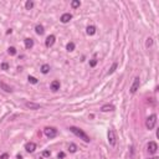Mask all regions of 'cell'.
I'll list each match as a JSON object with an SVG mask.
<instances>
[{
    "instance_id": "obj_1",
    "label": "cell",
    "mask_w": 159,
    "mask_h": 159,
    "mask_svg": "<svg viewBox=\"0 0 159 159\" xmlns=\"http://www.w3.org/2000/svg\"><path fill=\"white\" fill-rule=\"evenodd\" d=\"M70 131H71L75 135H77V137H80L81 139H83L86 143L90 142V137H88L82 129H80V128H77V127H70Z\"/></svg>"
},
{
    "instance_id": "obj_2",
    "label": "cell",
    "mask_w": 159,
    "mask_h": 159,
    "mask_svg": "<svg viewBox=\"0 0 159 159\" xmlns=\"http://www.w3.org/2000/svg\"><path fill=\"white\" fill-rule=\"evenodd\" d=\"M155 124H157V116H155V114L149 116V117L147 118V121H146V127L150 131V129H153V128L155 127Z\"/></svg>"
},
{
    "instance_id": "obj_3",
    "label": "cell",
    "mask_w": 159,
    "mask_h": 159,
    "mask_svg": "<svg viewBox=\"0 0 159 159\" xmlns=\"http://www.w3.org/2000/svg\"><path fill=\"white\" fill-rule=\"evenodd\" d=\"M44 133H45V135L49 137V138H55V137L57 135V129L53 128V127H46V128L44 129Z\"/></svg>"
},
{
    "instance_id": "obj_4",
    "label": "cell",
    "mask_w": 159,
    "mask_h": 159,
    "mask_svg": "<svg viewBox=\"0 0 159 159\" xmlns=\"http://www.w3.org/2000/svg\"><path fill=\"white\" fill-rule=\"evenodd\" d=\"M139 85H141V80H139V77H135L134 82H133V85L131 87V93H135L138 91V88H139Z\"/></svg>"
},
{
    "instance_id": "obj_5",
    "label": "cell",
    "mask_w": 159,
    "mask_h": 159,
    "mask_svg": "<svg viewBox=\"0 0 159 159\" xmlns=\"http://www.w3.org/2000/svg\"><path fill=\"white\" fill-rule=\"evenodd\" d=\"M108 143L111 146H116V134H114L113 129L108 131Z\"/></svg>"
},
{
    "instance_id": "obj_6",
    "label": "cell",
    "mask_w": 159,
    "mask_h": 159,
    "mask_svg": "<svg viewBox=\"0 0 159 159\" xmlns=\"http://www.w3.org/2000/svg\"><path fill=\"white\" fill-rule=\"evenodd\" d=\"M157 150H158V144L155 142H149L148 143V152L154 154V153H157Z\"/></svg>"
},
{
    "instance_id": "obj_7",
    "label": "cell",
    "mask_w": 159,
    "mask_h": 159,
    "mask_svg": "<svg viewBox=\"0 0 159 159\" xmlns=\"http://www.w3.org/2000/svg\"><path fill=\"white\" fill-rule=\"evenodd\" d=\"M55 40H56V37H55L53 35L47 36V37H46V41H45V45H46L47 47H51V46L55 44Z\"/></svg>"
},
{
    "instance_id": "obj_8",
    "label": "cell",
    "mask_w": 159,
    "mask_h": 159,
    "mask_svg": "<svg viewBox=\"0 0 159 159\" xmlns=\"http://www.w3.org/2000/svg\"><path fill=\"white\" fill-rule=\"evenodd\" d=\"M25 149H26V152H29V153H34L35 149H36V144H35L34 142H29V143H26Z\"/></svg>"
},
{
    "instance_id": "obj_9",
    "label": "cell",
    "mask_w": 159,
    "mask_h": 159,
    "mask_svg": "<svg viewBox=\"0 0 159 159\" xmlns=\"http://www.w3.org/2000/svg\"><path fill=\"white\" fill-rule=\"evenodd\" d=\"M71 19H72V15H71L70 13H66V14H64V15L61 16V19H60V20H61V23H64V24H67V23L70 21Z\"/></svg>"
},
{
    "instance_id": "obj_10",
    "label": "cell",
    "mask_w": 159,
    "mask_h": 159,
    "mask_svg": "<svg viewBox=\"0 0 159 159\" xmlns=\"http://www.w3.org/2000/svg\"><path fill=\"white\" fill-rule=\"evenodd\" d=\"M25 106H26L27 108H30V109H34V111H36V109H40V105H37V103H34V102H26V103H25Z\"/></svg>"
},
{
    "instance_id": "obj_11",
    "label": "cell",
    "mask_w": 159,
    "mask_h": 159,
    "mask_svg": "<svg viewBox=\"0 0 159 159\" xmlns=\"http://www.w3.org/2000/svg\"><path fill=\"white\" fill-rule=\"evenodd\" d=\"M51 90H52L53 92L58 91V90H60V81H52V82H51Z\"/></svg>"
},
{
    "instance_id": "obj_12",
    "label": "cell",
    "mask_w": 159,
    "mask_h": 159,
    "mask_svg": "<svg viewBox=\"0 0 159 159\" xmlns=\"http://www.w3.org/2000/svg\"><path fill=\"white\" fill-rule=\"evenodd\" d=\"M113 109H114V106H113V105H105V106H102V108H101L102 112H109V111H113Z\"/></svg>"
},
{
    "instance_id": "obj_13",
    "label": "cell",
    "mask_w": 159,
    "mask_h": 159,
    "mask_svg": "<svg viewBox=\"0 0 159 159\" xmlns=\"http://www.w3.org/2000/svg\"><path fill=\"white\" fill-rule=\"evenodd\" d=\"M24 41H25V47L26 49H31L34 46V40L32 39H25Z\"/></svg>"
},
{
    "instance_id": "obj_14",
    "label": "cell",
    "mask_w": 159,
    "mask_h": 159,
    "mask_svg": "<svg viewBox=\"0 0 159 159\" xmlns=\"http://www.w3.org/2000/svg\"><path fill=\"white\" fill-rule=\"evenodd\" d=\"M35 31H36L37 35H42L45 30H44V26H42V25H40V24H39V25L35 26Z\"/></svg>"
},
{
    "instance_id": "obj_15",
    "label": "cell",
    "mask_w": 159,
    "mask_h": 159,
    "mask_svg": "<svg viewBox=\"0 0 159 159\" xmlns=\"http://www.w3.org/2000/svg\"><path fill=\"white\" fill-rule=\"evenodd\" d=\"M0 87H1L5 92H11L13 90H11V87L10 86H8L6 83H4V82H0Z\"/></svg>"
},
{
    "instance_id": "obj_16",
    "label": "cell",
    "mask_w": 159,
    "mask_h": 159,
    "mask_svg": "<svg viewBox=\"0 0 159 159\" xmlns=\"http://www.w3.org/2000/svg\"><path fill=\"white\" fill-rule=\"evenodd\" d=\"M49 71H50V66H49L47 64H45V65L41 66V72H42V73L46 75V73H49Z\"/></svg>"
},
{
    "instance_id": "obj_17",
    "label": "cell",
    "mask_w": 159,
    "mask_h": 159,
    "mask_svg": "<svg viewBox=\"0 0 159 159\" xmlns=\"http://www.w3.org/2000/svg\"><path fill=\"white\" fill-rule=\"evenodd\" d=\"M87 34H88V35H94V34H96V27L92 26V25L88 26V27H87Z\"/></svg>"
},
{
    "instance_id": "obj_18",
    "label": "cell",
    "mask_w": 159,
    "mask_h": 159,
    "mask_svg": "<svg viewBox=\"0 0 159 159\" xmlns=\"http://www.w3.org/2000/svg\"><path fill=\"white\" fill-rule=\"evenodd\" d=\"M25 8H26L27 10H31V9L34 8V1H31V0H27V1L25 3Z\"/></svg>"
},
{
    "instance_id": "obj_19",
    "label": "cell",
    "mask_w": 159,
    "mask_h": 159,
    "mask_svg": "<svg viewBox=\"0 0 159 159\" xmlns=\"http://www.w3.org/2000/svg\"><path fill=\"white\" fill-rule=\"evenodd\" d=\"M80 5H81V3H80V0H73V1L71 3V6H72L73 9H76V8H78Z\"/></svg>"
},
{
    "instance_id": "obj_20",
    "label": "cell",
    "mask_w": 159,
    "mask_h": 159,
    "mask_svg": "<svg viewBox=\"0 0 159 159\" xmlns=\"http://www.w3.org/2000/svg\"><path fill=\"white\" fill-rule=\"evenodd\" d=\"M27 80H29V82L32 83V85H36V83H37V78H35L34 76H29Z\"/></svg>"
},
{
    "instance_id": "obj_21",
    "label": "cell",
    "mask_w": 159,
    "mask_h": 159,
    "mask_svg": "<svg viewBox=\"0 0 159 159\" xmlns=\"http://www.w3.org/2000/svg\"><path fill=\"white\" fill-rule=\"evenodd\" d=\"M66 49H67V51H70V52L73 51V50H75V44H73V42H68L67 46H66Z\"/></svg>"
},
{
    "instance_id": "obj_22",
    "label": "cell",
    "mask_w": 159,
    "mask_h": 159,
    "mask_svg": "<svg viewBox=\"0 0 159 159\" xmlns=\"http://www.w3.org/2000/svg\"><path fill=\"white\" fill-rule=\"evenodd\" d=\"M68 150H70L71 153H75V152L77 150V146H76V144H73V143H71V144H70V147H68Z\"/></svg>"
},
{
    "instance_id": "obj_23",
    "label": "cell",
    "mask_w": 159,
    "mask_h": 159,
    "mask_svg": "<svg viewBox=\"0 0 159 159\" xmlns=\"http://www.w3.org/2000/svg\"><path fill=\"white\" fill-rule=\"evenodd\" d=\"M8 52H9L11 56H14V55H16V49H15V47H9V49H8Z\"/></svg>"
},
{
    "instance_id": "obj_24",
    "label": "cell",
    "mask_w": 159,
    "mask_h": 159,
    "mask_svg": "<svg viewBox=\"0 0 159 159\" xmlns=\"http://www.w3.org/2000/svg\"><path fill=\"white\" fill-rule=\"evenodd\" d=\"M116 68H117V64L114 62V64L112 65V67L109 68V71H108V75H112V73L114 72V70H116Z\"/></svg>"
},
{
    "instance_id": "obj_25",
    "label": "cell",
    "mask_w": 159,
    "mask_h": 159,
    "mask_svg": "<svg viewBox=\"0 0 159 159\" xmlns=\"http://www.w3.org/2000/svg\"><path fill=\"white\" fill-rule=\"evenodd\" d=\"M97 62H98L97 58H92L91 61H90V66H91V67H94V66L97 65Z\"/></svg>"
},
{
    "instance_id": "obj_26",
    "label": "cell",
    "mask_w": 159,
    "mask_h": 159,
    "mask_svg": "<svg viewBox=\"0 0 159 159\" xmlns=\"http://www.w3.org/2000/svg\"><path fill=\"white\" fill-rule=\"evenodd\" d=\"M1 70H4V71H6V70H9V65H8L6 62H4V64H1Z\"/></svg>"
},
{
    "instance_id": "obj_27",
    "label": "cell",
    "mask_w": 159,
    "mask_h": 159,
    "mask_svg": "<svg viewBox=\"0 0 159 159\" xmlns=\"http://www.w3.org/2000/svg\"><path fill=\"white\" fill-rule=\"evenodd\" d=\"M152 44H153V40H152L150 37H148V39H147V47L152 46Z\"/></svg>"
},
{
    "instance_id": "obj_28",
    "label": "cell",
    "mask_w": 159,
    "mask_h": 159,
    "mask_svg": "<svg viewBox=\"0 0 159 159\" xmlns=\"http://www.w3.org/2000/svg\"><path fill=\"white\" fill-rule=\"evenodd\" d=\"M0 159H9V154L4 153L3 155H0Z\"/></svg>"
},
{
    "instance_id": "obj_29",
    "label": "cell",
    "mask_w": 159,
    "mask_h": 159,
    "mask_svg": "<svg viewBox=\"0 0 159 159\" xmlns=\"http://www.w3.org/2000/svg\"><path fill=\"white\" fill-rule=\"evenodd\" d=\"M50 154H51V153H50L49 150H45V152L42 153V157H45V158H46V157H50Z\"/></svg>"
},
{
    "instance_id": "obj_30",
    "label": "cell",
    "mask_w": 159,
    "mask_h": 159,
    "mask_svg": "<svg viewBox=\"0 0 159 159\" xmlns=\"http://www.w3.org/2000/svg\"><path fill=\"white\" fill-rule=\"evenodd\" d=\"M57 157H58V159H62V158H65V153H64V152L58 153V155H57Z\"/></svg>"
},
{
    "instance_id": "obj_31",
    "label": "cell",
    "mask_w": 159,
    "mask_h": 159,
    "mask_svg": "<svg viewBox=\"0 0 159 159\" xmlns=\"http://www.w3.org/2000/svg\"><path fill=\"white\" fill-rule=\"evenodd\" d=\"M150 159H158V157H153V158H150Z\"/></svg>"
}]
</instances>
